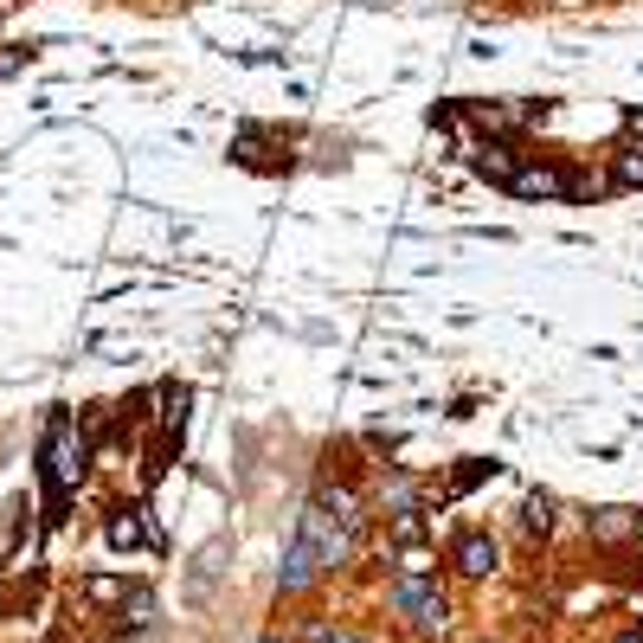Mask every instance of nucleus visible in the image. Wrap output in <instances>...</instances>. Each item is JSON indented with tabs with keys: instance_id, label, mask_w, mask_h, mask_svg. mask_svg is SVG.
Listing matches in <instances>:
<instances>
[{
	"instance_id": "f257e3e1",
	"label": "nucleus",
	"mask_w": 643,
	"mask_h": 643,
	"mask_svg": "<svg viewBox=\"0 0 643 643\" xmlns=\"http://www.w3.org/2000/svg\"><path fill=\"white\" fill-rule=\"evenodd\" d=\"M84 457H90V438L72 425V412L58 406V412L45 418V438H39V463H45V495H52V522H58V508H65V495L77 490V476H84Z\"/></svg>"
},
{
	"instance_id": "f03ea898",
	"label": "nucleus",
	"mask_w": 643,
	"mask_h": 643,
	"mask_svg": "<svg viewBox=\"0 0 643 643\" xmlns=\"http://www.w3.org/2000/svg\"><path fill=\"white\" fill-rule=\"evenodd\" d=\"M508 193H515V200H567V168H554V161H522V168L508 174Z\"/></svg>"
},
{
	"instance_id": "7ed1b4c3",
	"label": "nucleus",
	"mask_w": 643,
	"mask_h": 643,
	"mask_svg": "<svg viewBox=\"0 0 643 643\" xmlns=\"http://www.w3.org/2000/svg\"><path fill=\"white\" fill-rule=\"evenodd\" d=\"M470 168H476L483 181H502V187H508V174L522 168V154H515V142H470Z\"/></svg>"
},
{
	"instance_id": "20e7f679",
	"label": "nucleus",
	"mask_w": 643,
	"mask_h": 643,
	"mask_svg": "<svg viewBox=\"0 0 643 643\" xmlns=\"http://www.w3.org/2000/svg\"><path fill=\"white\" fill-rule=\"evenodd\" d=\"M451 560H457V572L483 579V572H495V560H502V547H495L490 534H463V540L451 547Z\"/></svg>"
},
{
	"instance_id": "39448f33",
	"label": "nucleus",
	"mask_w": 643,
	"mask_h": 643,
	"mask_svg": "<svg viewBox=\"0 0 643 643\" xmlns=\"http://www.w3.org/2000/svg\"><path fill=\"white\" fill-rule=\"evenodd\" d=\"M586 534H592L599 547H618V540H637V515H631V508H599V515L586 522Z\"/></svg>"
},
{
	"instance_id": "423d86ee",
	"label": "nucleus",
	"mask_w": 643,
	"mask_h": 643,
	"mask_svg": "<svg viewBox=\"0 0 643 643\" xmlns=\"http://www.w3.org/2000/svg\"><path fill=\"white\" fill-rule=\"evenodd\" d=\"M110 547H129V554H136V547H154V534H149V515H142V508H116L110 515Z\"/></svg>"
},
{
	"instance_id": "0eeeda50",
	"label": "nucleus",
	"mask_w": 643,
	"mask_h": 643,
	"mask_svg": "<svg viewBox=\"0 0 643 643\" xmlns=\"http://www.w3.org/2000/svg\"><path fill=\"white\" fill-rule=\"evenodd\" d=\"M611 187H643V149L637 142L611 154Z\"/></svg>"
},
{
	"instance_id": "6e6552de",
	"label": "nucleus",
	"mask_w": 643,
	"mask_h": 643,
	"mask_svg": "<svg viewBox=\"0 0 643 643\" xmlns=\"http://www.w3.org/2000/svg\"><path fill=\"white\" fill-rule=\"evenodd\" d=\"M495 463H483V457H470V463H463V470H457L451 476V495H463V490H476V483H483V476H490Z\"/></svg>"
},
{
	"instance_id": "1a4fd4ad",
	"label": "nucleus",
	"mask_w": 643,
	"mask_h": 643,
	"mask_svg": "<svg viewBox=\"0 0 643 643\" xmlns=\"http://www.w3.org/2000/svg\"><path fill=\"white\" fill-rule=\"evenodd\" d=\"M554 528V502L547 495H528V534H547Z\"/></svg>"
},
{
	"instance_id": "9d476101",
	"label": "nucleus",
	"mask_w": 643,
	"mask_h": 643,
	"mask_svg": "<svg viewBox=\"0 0 643 643\" xmlns=\"http://www.w3.org/2000/svg\"><path fill=\"white\" fill-rule=\"evenodd\" d=\"M26 58H33L26 45H0V77H13V72H20V65H26Z\"/></svg>"
},
{
	"instance_id": "9b49d317",
	"label": "nucleus",
	"mask_w": 643,
	"mask_h": 643,
	"mask_svg": "<svg viewBox=\"0 0 643 643\" xmlns=\"http://www.w3.org/2000/svg\"><path fill=\"white\" fill-rule=\"evenodd\" d=\"M329 643H367V637H361V631H335Z\"/></svg>"
},
{
	"instance_id": "f8f14e48",
	"label": "nucleus",
	"mask_w": 643,
	"mask_h": 643,
	"mask_svg": "<svg viewBox=\"0 0 643 643\" xmlns=\"http://www.w3.org/2000/svg\"><path fill=\"white\" fill-rule=\"evenodd\" d=\"M618 643H643V631H624V637H618Z\"/></svg>"
},
{
	"instance_id": "ddd939ff",
	"label": "nucleus",
	"mask_w": 643,
	"mask_h": 643,
	"mask_svg": "<svg viewBox=\"0 0 643 643\" xmlns=\"http://www.w3.org/2000/svg\"><path fill=\"white\" fill-rule=\"evenodd\" d=\"M637 547H643V515H637Z\"/></svg>"
},
{
	"instance_id": "4468645a",
	"label": "nucleus",
	"mask_w": 643,
	"mask_h": 643,
	"mask_svg": "<svg viewBox=\"0 0 643 643\" xmlns=\"http://www.w3.org/2000/svg\"><path fill=\"white\" fill-rule=\"evenodd\" d=\"M265 643H283V637H265Z\"/></svg>"
}]
</instances>
